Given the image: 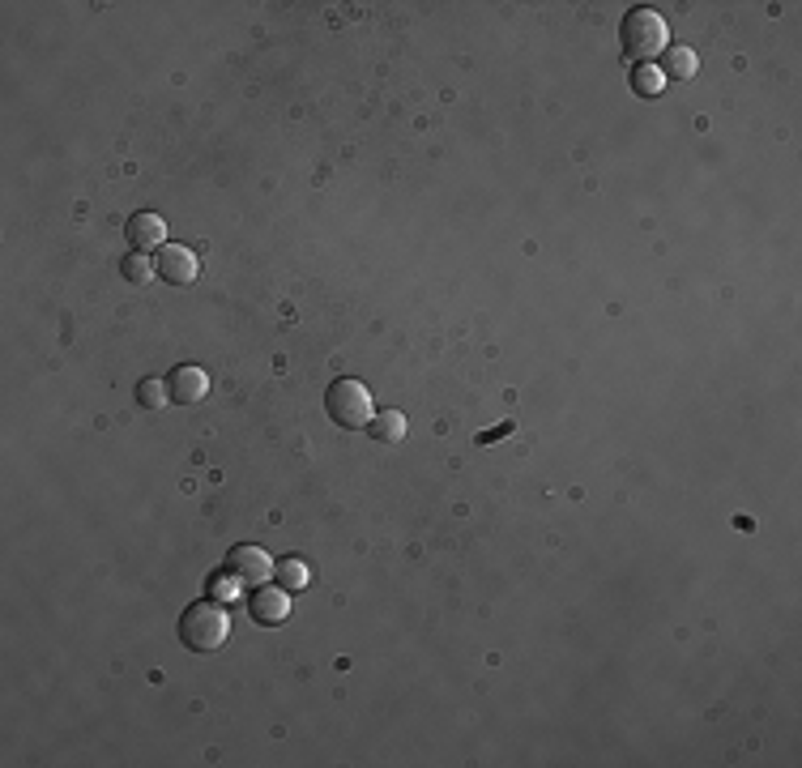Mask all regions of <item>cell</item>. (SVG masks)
I'll return each instance as SVG.
<instances>
[{
	"instance_id": "cell-10",
	"label": "cell",
	"mask_w": 802,
	"mask_h": 768,
	"mask_svg": "<svg viewBox=\"0 0 802 768\" xmlns=\"http://www.w3.org/2000/svg\"><path fill=\"white\" fill-rule=\"evenodd\" d=\"M367 431H372V440L380 444H401L406 440V419H401L397 410H380L372 423H367Z\"/></svg>"
},
{
	"instance_id": "cell-13",
	"label": "cell",
	"mask_w": 802,
	"mask_h": 768,
	"mask_svg": "<svg viewBox=\"0 0 802 768\" xmlns=\"http://www.w3.org/2000/svg\"><path fill=\"white\" fill-rule=\"evenodd\" d=\"M137 402L146 406V410H163L171 402V384L158 380V376H146V380L137 384Z\"/></svg>"
},
{
	"instance_id": "cell-12",
	"label": "cell",
	"mask_w": 802,
	"mask_h": 768,
	"mask_svg": "<svg viewBox=\"0 0 802 768\" xmlns=\"http://www.w3.org/2000/svg\"><path fill=\"white\" fill-rule=\"evenodd\" d=\"M274 576H278V585L286 589V594H299V589H308V581H312L308 564H299V559H282V564L274 568Z\"/></svg>"
},
{
	"instance_id": "cell-9",
	"label": "cell",
	"mask_w": 802,
	"mask_h": 768,
	"mask_svg": "<svg viewBox=\"0 0 802 768\" xmlns=\"http://www.w3.org/2000/svg\"><path fill=\"white\" fill-rule=\"evenodd\" d=\"M662 77H675V82H687L696 77V52L687 43H670L662 52Z\"/></svg>"
},
{
	"instance_id": "cell-2",
	"label": "cell",
	"mask_w": 802,
	"mask_h": 768,
	"mask_svg": "<svg viewBox=\"0 0 802 768\" xmlns=\"http://www.w3.org/2000/svg\"><path fill=\"white\" fill-rule=\"evenodd\" d=\"M619 39H623V52L636 64H649L653 56H662L670 47V26L657 9H632L619 26Z\"/></svg>"
},
{
	"instance_id": "cell-6",
	"label": "cell",
	"mask_w": 802,
	"mask_h": 768,
	"mask_svg": "<svg viewBox=\"0 0 802 768\" xmlns=\"http://www.w3.org/2000/svg\"><path fill=\"white\" fill-rule=\"evenodd\" d=\"M167 384H171V402H180V406H197L201 397L210 393V376H205L197 363L175 367V372L167 376Z\"/></svg>"
},
{
	"instance_id": "cell-5",
	"label": "cell",
	"mask_w": 802,
	"mask_h": 768,
	"mask_svg": "<svg viewBox=\"0 0 802 768\" xmlns=\"http://www.w3.org/2000/svg\"><path fill=\"white\" fill-rule=\"evenodd\" d=\"M227 568L239 576L244 585H265L269 576H274V559H269L261 547H235Z\"/></svg>"
},
{
	"instance_id": "cell-15",
	"label": "cell",
	"mask_w": 802,
	"mask_h": 768,
	"mask_svg": "<svg viewBox=\"0 0 802 768\" xmlns=\"http://www.w3.org/2000/svg\"><path fill=\"white\" fill-rule=\"evenodd\" d=\"M239 585H244V581H239V576H235L231 568H227V572H218L214 581H210V598H214V602H235L239 594H244Z\"/></svg>"
},
{
	"instance_id": "cell-14",
	"label": "cell",
	"mask_w": 802,
	"mask_h": 768,
	"mask_svg": "<svg viewBox=\"0 0 802 768\" xmlns=\"http://www.w3.org/2000/svg\"><path fill=\"white\" fill-rule=\"evenodd\" d=\"M662 86H666V77H662L657 64H636V73H632V90L636 94H662Z\"/></svg>"
},
{
	"instance_id": "cell-7",
	"label": "cell",
	"mask_w": 802,
	"mask_h": 768,
	"mask_svg": "<svg viewBox=\"0 0 802 768\" xmlns=\"http://www.w3.org/2000/svg\"><path fill=\"white\" fill-rule=\"evenodd\" d=\"M291 615V594L282 585H261L252 594V619L256 623H282Z\"/></svg>"
},
{
	"instance_id": "cell-3",
	"label": "cell",
	"mask_w": 802,
	"mask_h": 768,
	"mask_svg": "<svg viewBox=\"0 0 802 768\" xmlns=\"http://www.w3.org/2000/svg\"><path fill=\"white\" fill-rule=\"evenodd\" d=\"M325 406H329V419L346 431H363L376 419L372 393H367L359 380H333V389L325 393Z\"/></svg>"
},
{
	"instance_id": "cell-1",
	"label": "cell",
	"mask_w": 802,
	"mask_h": 768,
	"mask_svg": "<svg viewBox=\"0 0 802 768\" xmlns=\"http://www.w3.org/2000/svg\"><path fill=\"white\" fill-rule=\"evenodd\" d=\"M227 636H231V615L222 611V602H214V598L192 602L180 619V640L192 653H214L227 645Z\"/></svg>"
},
{
	"instance_id": "cell-8",
	"label": "cell",
	"mask_w": 802,
	"mask_h": 768,
	"mask_svg": "<svg viewBox=\"0 0 802 768\" xmlns=\"http://www.w3.org/2000/svg\"><path fill=\"white\" fill-rule=\"evenodd\" d=\"M167 244V227L158 214H133L128 218V248L137 252H150V248H163Z\"/></svg>"
},
{
	"instance_id": "cell-4",
	"label": "cell",
	"mask_w": 802,
	"mask_h": 768,
	"mask_svg": "<svg viewBox=\"0 0 802 768\" xmlns=\"http://www.w3.org/2000/svg\"><path fill=\"white\" fill-rule=\"evenodd\" d=\"M154 265H158V274H163V282H171V286L197 282V252L184 248V244H163Z\"/></svg>"
},
{
	"instance_id": "cell-11",
	"label": "cell",
	"mask_w": 802,
	"mask_h": 768,
	"mask_svg": "<svg viewBox=\"0 0 802 768\" xmlns=\"http://www.w3.org/2000/svg\"><path fill=\"white\" fill-rule=\"evenodd\" d=\"M120 274H124L128 282L146 286V282H154V274H158V265L150 261V252H128V256H124V261H120Z\"/></svg>"
}]
</instances>
